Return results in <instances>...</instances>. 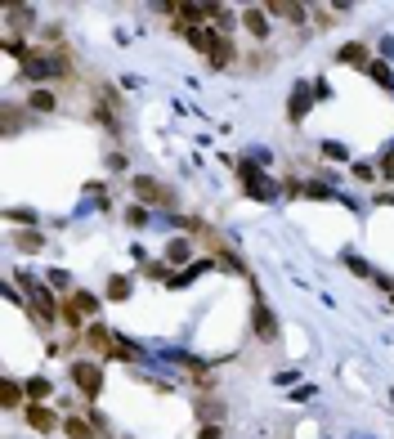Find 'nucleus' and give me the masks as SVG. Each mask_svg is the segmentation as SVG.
Segmentation results:
<instances>
[{
  "mask_svg": "<svg viewBox=\"0 0 394 439\" xmlns=\"http://www.w3.org/2000/svg\"><path fill=\"white\" fill-rule=\"evenodd\" d=\"M108 301H130V278H112L108 283Z\"/></svg>",
  "mask_w": 394,
  "mask_h": 439,
  "instance_id": "412c9836",
  "label": "nucleus"
},
{
  "mask_svg": "<svg viewBox=\"0 0 394 439\" xmlns=\"http://www.w3.org/2000/svg\"><path fill=\"white\" fill-rule=\"evenodd\" d=\"M27 108H36V112H54V108H59V99H54L50 90H32V94H27Z\"/></svg>",
  "mask_w": 394,
  "mask_h": 439,
  "instance_id": "dca6fc26",
  "label": "nucleus"
},
{
  "mask_svg": "<svg viewBox=\"0 0 394 439\" xmlns=\"http://www.w3.org/2000/svg\"><path fill=\"white\" fill-rule=\"evenodd\" d=\"M130 193H135L139 206H157V211H175V188L162 184L153 175H135L130 179Z\"/></svg>",
  "mask_w": 394,
  "mask_h": 439,
  "instance_id": "f257e3e1",
  "label": "nucleus"
},
{
  "mask_svg": "<svg viewBox=\"0 0 394 439\" xmlns=\"http://www.w3.org/2000/svg\"><path fill=\"white\" fill-rule=\"evenodd\" d=\"M265 14H278L283 23L300 27V23H305V14H309V9H305V5H296V0H269V5H265Z\"/></svg>",
  "mask_w": 394,
  "mask_h": 439,
  "instance_id": "9d476101",
  "label": "nucleus"
},
{
  "mask_svg": "<svg viewBox=\"0 0 394 439\" xmlns=\"http://www.w3.org/2000/svg\"><path fill=\"white\" fill-rule=\"evenodd\" d=\"M72 305H77L81 314H95V310H99V301H95L90 292H72Z\"/></svg>",
  "mask_w": 394,
  "mask_h": 439,
  "instance_id": "393cba45",
  "label": "nucleus"
},
{
  "mask_svg": "<svg viewBox=\"0 0 394 439\" xmlns=\"http://www.w3.org/2000/svg\"><path fill=\"white\" fill-rule=\"evenodd\" d=\"M189 260V242H171L166 247V265H184Z\"/></svg>",
  "mask_w": 394,
  "mask_h": 439,
  "instance_id": "b1692460",
  "label": "nucleus"
},
{
  "mask_svg": "<svg viewBox=\"0 0 394 439\" xmlns=\"http://www.w3.org/2000/svg\"><path fill=\"white\" fill-rule=\"evenodd\" d=\"M126 224H130V229H144V224H148V206H139V202L126 206Z\"/></svg>",
  "mask_w": 394,
  "mask_h": 439,
  "instance_id": "aec40b11",
  "label": "nucleus"
},
{
  "mask_svg": "<svg viewBox=\"0 0 394 439\" xmlns=\"http://www.w3.org/2000/svg\"><path fill=\"white\" fill-rule=\"evenodd\" d=\"M242 23H247V32L256 36V41H265V36H269V18H265V9H242Z\"/></svg>",
  "mask_w": 394,
  "mask_h": 439,
  "instance_id": "ddd939ff",
  "label": "nucleus"
},
{
  "mask_svg": "<svg viewBox=\"0 0 394 439\" xmlns=\"http://www.w3.org/2000/svg\"><path fill=\"white\" fill-rule=\"evenodd\" d=\"M0 395H5V408H23V404H18V399H23L18 381H5V386H0Z\"/></svg>",
  "mask_w": 394,
  "mask_h": 439,
  "instance_id": "a878e982",
  "label": "nucleus"
},
{
  "mask_svg": "<svg viewBox=\"0 0 394 439\" xmlns=\"http://www.w3.org/2000/svg\"><path fill=\"white\" fill-rule=\"evenodd\" d=\"M336 63H345V68H372V59H368V45H359V41L341 45V50H336Z\"/></svg>",
  "mask_w": 394,
  "mask_h": 439,
  "instance_id": "f8f14e48",
  "label": "nucleus"
},
{
  "mask_svg": "<svg viewBox=\"0 0 394 439\" xmlns=\"http://www.w3.org/2000/svg\"><path fill=\"white\" fill-rule=\"evenodd\" d=\"M68 377H72V386L81 390V399H86V404H95V399L103 395V368H99V364H90V359L72 364V368H68Z\"/></svg>",
  "mask_w": 394,
  "mask_h": 439,
  "instance_id": "f03ea898",
  "label": "nucleus"
},
{
  "mask_svg": "<svg viewBox=\"0 0 394 439\" xmlns=\"http://www.w3.org/2000/svg\"><path fill=\"white\" fill-rule=\"evenodd\" d=\"M50 395V381L45 377H36V381H27V404H41V399Z\"/></svg>",
  "mask_w": 394,
  "mask_h": 439,
  "instance_id": "6ab92c4d",
  "label": "nucleus"
},
{
  "mask_svg": "<svg viewBox=\"0 0 394 439\" xmlns=\"http://www.w3.org/2000/svg\"><path fill=\"white\" fill-rule=\"evenodd\" d=\"M238 175H242V184L251 188V197H260V202H269V197L278 193V184L260 175V166H256V161H238Z\"/></svg>",
  "mask_w": 394,
  "mask_h": 439,
  "instance_id": "7ed1b4c3",
  "label": "nucleus"
},
{
  "mask_svg": "<svg viewBox=\"0 0 394 439\" xmlns=\"http://www.w3.org/2000/svg\"><path fill=\"white\" fill-rule=\"evenodd\" d=\"M197 439H220V426H215V422L202 426V431H197Z\"/></svg>",
  "mask_w": 394,
  "mask_h": 439,
  "instance_id": "bb28decb",
  "label": "nucleus"
},
{
  "mask_svg": "<svg viewBox=\"0 0 394 439\" xmlns=\"http://www.w3.org/2000/svg\"><path fill=\"white\" fill-rule=\"evenodd\" d=\"M14 242H18V251H41V247H45V238H41V233H18Z\"/></svg>",
  "mask_w": 394,
  "mask_h": 439,
  "instance_id": "5701e85b",
  "label": "nucleus"
},
{
  "mask_svg": "<svg viewBox=\"0 0 394 439\" xmlns=\"http://www.w3.org/2000/svg\"><path fill=\"white\" fill-rule=\"evenodd\" d=\"M23 417H27V426H32V431H41V435L59 431V417H54L45 404H27V408H23Z\"/></svg>",
  "mask_w": 394,
  "mask_h": 439,
  "instance_id": "6e6552de",
  "label": "nucleus"
},
{
  "mask_svg": "<svg viewBox=\"0 0 394 439\" xmlns=\"http://www.w3.org/2000/svg\"><path fill=\"white\" fill-rule=\"evenodd\" d=\"M377 202H381V206H386V202H394V193H377Z\"/></svg>",
  "mask_w": 394,
  "mask_h": 439,
  "instance_id": "c85d7f7f",
  "label": "nucleus"
},
{
  "mask_svg": "<svg viewBox=\"0 0 394 439\" xmlns=\"http://www.w3.org/2000/svg\"><path fill=\"white\" fill-rule=\"evenodd\" d=\"M36 23V14L27 5H5V36H18L23 27H32Z\"/></svg>",
  "mask_w": 394,
  "mask_h": 439,
  "instance_id": "9b49d317",
  "label": "nucleus"
},
{
  "mask_svg": "<svg viewBox=\"0 0 394 439\" xmlns=\"http://www.w3.org/2000/svg\"><path fill=\"white\" fill-rule=\"evenodd\" d=\"M372 81H381V85H394V72H390V63H381V59H372Z\"/></svg>",
  "mask_w": 394,
  "mask_h": 439,
  "instance_id": "4be33fe9",
  "label": "nucleus"
},
{
  "mask_svg": "<svg viewBox=\"0 0 394 439\" xmlns=\"http://www.w3.org/2000/svg\"><path fill=\"white\" fill-rule=\"evenodd\" d=\"M202 242H206V251H211V256H215V260H220V265H224V269H229V274H247V265H242L238 256H233L229 247L220 242V233H215V229H211V233L202 238Z\"/></svg>",
  "mask_w": 394,
  "mask_h": 439,
  "instance_id": "39448f33",
  "label": "nucleus"
},
{
  "mask_svg": "<svg viewBox=\"0 0 394 439\" xmlns=\"http://www.w3.org/2000/svg\"><path fill=\"white\" fill-rule=\"evenodd\" d=\"M95 121L103 130H112V135H121V121H117V112L112 108H103V99H95Z\"/></svg>",
  "mask_w": 394,
  "mask_h": 439,
  "instance_id": "2eb2a0df",
  "label": "nucleus"
},
{
  "mask_svg": "<svg viewBox=\"0 0 394 439\" xmlns=\"http://www.w3.org/2000/svg\"><path fill=\"white\" fill-rule=\"evenodd\" d=\"M197 413H202V417H211L215 426L224 422V404H215V399H197Z\"/></svg>",
  "mask_w": 394,
  "mask_h": 439,
  "instance_id": "a211bd4d",
  "label": "nucleus"
},
{
  "mask_svg": "<svg viewBox=\"0 0 394 439\" xmlns=\"http://www.w3.org/2000/svg\"><path fill=\"white\" fill-rule=\"evenodd\" d=\"M251 319H256V341H278V323H274V314H269V305L265 301H256L251 305Z\"/></svg>",
  "mask_w": 394,
  "mask_h": 439,
  "instance_id": "423d86ee",
  "label": "nucleus"
},
{
  "mask_svg": "<svg viewBox=\"0 0 394 439\" xmlns=\"http://www.w3.org/2000/svg\"><path fill=\"white\" fill-rule=\"evenodd\" d=\"M59 319H63V323H68V328H81V319H86V314H81V310H77V305H72V301H68V296H63V301H59Z\"/></svg>",
  "mask_w": 394,
  "mask_h": 439,
  "instance_id": "f3484780",
  "label": "nucleus"
},
{
  "mask_svg": "<svg viewBox=\"0 0 394 439\" xmlns=\"http://www.w3.org/2000/svg\"><path fill=\"white\" fill-rule=\"evenodd\" d=\"M381 170H386V175H394V152H386V157H381Z\"/></svg>",
  "mask_w": 394,
  "mask_h": 439,
  "instance_id": "cd10ccee",
  "label": "nucleus"
},
{
  "mask_svg": "<svg viewBox=\"0 0 394 439\" xmlns=\"http://www.w3.org/2000/svg\"><path fill=\"white\" fill-rule=\"evenodd\" d=\"M206 63L211 68H233L238 63V50H233V41L224 32H211V45H206Z\"/></svg>",
  "mask_w": 394,
  "mask_h": 439,
  "instance_id": "20e7f679",
  "label": "nucleus"
},
{
  "mask_svg": "<svg viewBox=\"0 0 394 439\" xmlns=\"http://www.w3.org/2000/svg\"><path fill=\"white\" fill-rule=\"evenodd\" d=\"M63 431H68L72 439H99V431H95V422H81V417H68V422H63Z\"/></svg>",
  "mask_w": 394,
  "mask_h": 439,
  "instance_id": "4468645a",
  "label": "nucleus"
},
{
  "mask_svg": "<svg viewBox=\"0 0 394 439\" xmlns=\"http://www.w3.org/2000/svg\"><path fill=\"white\" fill-rule=\"evenodd\" d=\"M314 94H323V81H318V85H300V90L292 94V108H287V121H292V126H300V121H305L309 99H314Z\"/></svg>",
  "mask_w": 394,
  "mask_h": 439,
  "instance_id": "0eeeda50",
  "label": "nucleus"
},
{
  "mask_svg": "<svg viewBox=\"0 0 394 439\" xmlns=\"http://www.w3.org/2000/svg\"><path fill=\"white\" fill-rule=\"evenodd\" d=\"M86 346L95 350V355H103V359H112V350H117V332H108L103 323H95V328L86 332Z\"/></svg>",
  "mask_w": 394,
  "mask_h": 439,
  "instance_id": "1a4fd4ad",
  "label": "nucleus"
}]
</instances>
